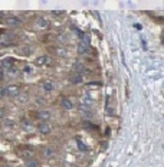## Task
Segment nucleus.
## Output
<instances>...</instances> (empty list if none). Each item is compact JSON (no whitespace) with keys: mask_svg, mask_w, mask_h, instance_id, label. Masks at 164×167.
<instances>
[{"mask_svg":"<svg viewBox=\"0 0 164 167\" xmlns=\"http://www.w3.org/2000/svg\"><path fill=\"white\" fill-rule=\"evenodd\" d=\"M50 63V56L49 55H40L35 59V65L38 66H46Z\"/></svg>","mask_w":164,"mask_h":167,"instance_id":"1","label":"nucleus"},{"mask_svg":"<svg viewBox=\"0 0 164 167\" xmlns=\"http://www.w3.org/2000/svg\"><path fill=\"white\" fill-rule=\"evenodd\" d=\"M19 94H20V87L19 85H10V87L6 88V95H9L10 98L17 97Z\"/></svg>","mask_w":164,"mask_h":167,"instance_id":"2","label":"nucleus"},{"mask_svg":"<svg viewBox=\"0 0 164 167\" xmlns=\"http://www.w3.org/2000/svg\"><path fill=\"white\" fill-rule=\"evenodd\" d=\"M19 154H20V157L22 158H25V160H30V158H33L35 157V151L32 150V148H23V150L19 151Z\"/></svg>","mask_w":164,"mask_h":167,"instance_id":"3","label":"nucleus"},{"mask_svg":"<svg viewBox=\"0 0 164 167\" xmlns=\"http://www.w3.org/2000/svg\"><path fill=\"white\" fill-rule=\"evenodd\" d=\"M38 130H39V133L43 134V135H46V134H49L50 131H52V128H50V125L48 123H40Z\"/></svg>","mask_w":164,"mask_h":167,"instance_id":"4","label":"nucleus"},{"mask_svg":"<svg viewBox=\"0 0 164 167\" xmlns=\"http://www.w3.org/2000/svg\"><path fill=\"white\" fill-rule=\"evenodd\" d=\"M38 118L39 120H42V123H46V121L50 118V112L48 111V110H42V111L38 112Z\"/></svg>","mask_w":164,"mask_h":167,"instance_id":"5","label":"nucleus"},{"mask_svg":"<svg viewBox=\"0 0 164 167\" xmlns=\"http://www.w3.org/2000/svg\"><path fill=\"white\" fill-rule=\"evenodd\" d=\"M36 26L40 29H48L49 28V22H48L45 17H39L38 20H36Z\"/></svg>","mask_w":164,"mask_h":167,"instance_id":"6","label":"nucleus"},{"mask_svg":"<svg viewBox=\"0 0 164 167\" xmlns=\"http://www.w3.org/2000/svg\"><path fill=\"white\" fill-rule=\"evenodd\" d=\"M60 104H62V107H63V110H66V111L72 110V107H73V104H72V101L69 100V98H62Z\"/></svg>","mask_w":164,"mask_h":167,"instance_id":"7","label":"nucleus"},{"mask_svg":"<svg viewBox=\"0 0 164 167\" xmlns=\"http://www.w3.org/2000/svg\"><path fill=\"white\" fill-rule=\"evenodd\" d=\"M42 88H43V91H46V92H50V91L55 89V85H53V82H50V81H43V82H42Z\"/></svg>","mask_w":164,"mask_h":167,"instance_id":"8","label":"nucleus"},{"mask_svg":"<svg viewBox=\"0 0 164 167\" xmlns=\"http://www.w3.org/2000/svg\"><path fill=\"white\" fill-rule=\"evenodd\" d=\"M7 23H9V26H13V28H16V26H19L20 25V19L16 16H10L9 19H7Z\"/></svg>","mask_w":164,"mask_h":167,"instance_id":"9","label":"nucleus"},{"mask_svg":"<svg viewBox=\"0 0 164 167\" xmlns=\"http://www.w3.org/2000/svg\"><path fill=\"white\" fill-rule=\"evenodd\" d=\"M0 45H3V46H9V45H10V39H9L6 35H2V36H0Z\"/></svg>","mask_w":164,"mask_h":167,"instance_id":"10","label":"nucleus"},{"mask_svg":"<svg viewBox=\"0 0 164 167\" xmlns=\"http://www.w3.org/2000/svg\"><path fill=\"white\" fill-rule=\"evenodd\" d=\"M26 167H39V162L36 158H30L26 162Z\"/></svg>","mask_w":164,"mask_h":167,"instance_id":"11","label":"nucleus"},{"mask_svg":"<svg viewBox=\"0 0 164 167\" xmlns=\"http://www.w3.org/2000/svg\"><path fill=\"white\" fill-rule=\"evenodd\" d=\"M43 154L46 157H52L55 154V151H53V148H52V147H45V148H43Z\"/></svg>","mask_w":164,"mask_h":167,"instance_id":"12","label":"nucleus"},{"mask_svg":"<svg viewBox=\"0 0 164 167\" xmlns=\"http://www.w3.org/2000/svg\"><path fill=\"white\" fill-rule=\"evenodd\" d=\"M72 84H79V82H82V75L81 73H77L75 77H72Z\"/></svg>","mask_w":164,"mask_h":167,"instance_id":"13","label":"nucleus"},{"mask_svg":"<svg viewBox=\"0 0 164 167\" xmlns=\"http://www.w3.org/2000/svg\"><path fill=\"white\" fill-rule=\"evenodd\" d=\"M77 143H78V148H79L81 151H88V147H87L85 144H84L82 141H79V140H78Z\"/></svg>","mask_w":164,"mask_h":167,"instance_id":"14","label":"nucleus"},{"mask_svg":"<svg viewBox=\"0 0 164 167\" xmlns=\"http://www.w3.org/2000/svg\"><path fill=\"white\" fill-rule=\"evenodd\" d=\"M62 15H65L63 10H52V16H55V17H59V16H62Z\"/></svg>","mask_w":164,"mask_h":167,"instance_id":"15","label":"nucleus"},{"mask_svg":"<svg viewBox=\"0 0 164 167\" xmlns=\"http://www.w3.org/2000/svg\"><path fill=\"white\" fill-rule=\"evenodd\" d=\"M5 95H6V88H2V87H0V98H3Z\"/></svg>","mask_w":164,"mask_h":167,"instance_id":"16","label":"nucleus"},{"mask_svg":"<svg viewBox=\"0 0 164 167\" xmlns=\"http://www.w3.org/2000/svg\"><path fill=\"white\" fill-rule=\"evenodd\" d=\"M6 125H7V127H13V125H15V123H13V121H10V120H7V121H6Z\"/></svg>","mask_w":164,"mask_h":167,"instance_id":"17","label":"nucleus"},{"mask_svg":"<svg viewBox=\"0 0 164 167\" xmlns=\"http://www.w3.org/2000/svg\"><path fill=\"white\" fill-rule=\"evenodd\" d=\"M3 117H5V110L0 108V118H3Z\"/></svg>","mask_w":164,"mask_h":167,"instance_id":"18","label":"nucleus"},{"mask_svg":"<svg viewBox=\"0 0 164 167\" xmlns=\"http://www.w3.org/2000/svg\"><path fill=\"white\" fill-rule=\"evenodd\" d=\"M2 17H3V13H2V12H0V19H2Z\"/></svg>","mask_w":164,"mask_h":167,"instance_id":"19","label":"nucleus"}]
</instances>
